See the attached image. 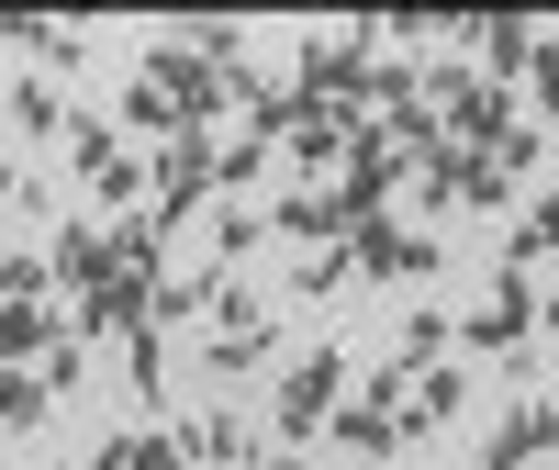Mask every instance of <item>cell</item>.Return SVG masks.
<instances>
[{
	"label": "cell",
	"mask_w": 559,
	"mask_h": 470,
	"mask_svg": "<svg viewBox=\"0 0 559 470\" xmlns=\"http://www.w3.org/2000/svg\"><path fill=\"white\" fill-rule=\"evenodd\" d=\"M213 179H224L213 124H179V134H168V157H157V202H146V224H157V235H179V213H191Z\"/></svg>",
	"instance_id": "cell-1"
},
{
	"label": "cell",
	"mask_w": 559,
	"mask_h": 470,
	"mask_svg": "<svg viewBox=\"0 0 559 470\" xmlns=\"http://www.w3.org/2000/svg\"><path fill=\"white\" fill-rule=\"evenodd\" d=\"M336 403H347V348L292 359V381H280V448H302L313 426H336Z\"/></svg>",
	"instance_id": "cell-2"
},
{
	"label": "cell",
	"mask_w": 559,
	"mask_h": 470,
	"mask_svg": "<svg viewBox=\"0 0 559 470\" xmlns=\"http://www.w3.org/2000/svg\"><path fill=\"white\" fill-rule=\"evenodd\" d=\"M347 269H369V280H437V269H448V247L381 213V224H358V235H347Z\"/></svg>",
	"instance_id": "cell-3"
},
{
	"label": "cell",
	"mask_w": 559,
	"mask_h": 470,
	"mask_svg": "<svg viewBox=\"0 0 559 470\" xmlns=\"http://www.w3.org/2000/svg\"><path fill=\"white\" fill-rule=\"evenodd\" d=\"M426 202H448V213H459V202H471V213H503V202H515V179H503L492 157H471V146H437V157H426Z\"/></svg>",
	"instance_id": "cell-4"
},
{
	"label": "cell",
	"mask_w": 559,
	"mask_h": 470,
	"mask_svg": "<svg viewBox=\"0 0 559 470\" xmlns=\"http://www.w3.org/2000/svg\"><path fill=\"white\" fill-rule=\"evenodd\" d=\"M537 459H559V392H526L481 448V470H537Z\"/></svg>",
	"instance_id": "cell-5"
},
{
	"label": "cell",
	"mask_w": 559,
	"mask_h": 470,
	"mask_svg": "<svg viewBox=\"0 0 559 470\" xmlns=\"http://www.w3.org/2000/svg\"><path fill=\"white\" fill-rule=\"evenodd\" d=\"M526 325H537V292H526V269L503 258V269H492V303L459 314V337H471V348H526Z\"/></svg>",
	"instance_id": "cell-6"
},
{
	"label": "cell",
	"mask_w": 559,
	"mask_h": 470,
	"mask_svg": "<svg viewBox=\"0 0 559 470\" xmlns=\"http://www.w3.org/2000/svg\"><path fill=\"white\" fill-rule=\"evenodd\" d=\"M157 292H168L157 269H112L102 292H79V337H102V325H123V337H134V325H157Z\"/></svg>",
	"instance_id": "cell-7"
},
{
	"label": "cell",
	"mask_w": 559,
	"mask_h": 470,
	"mask_svg": "<svg viewBox=\"0 0 559 470\" xmlns=\"http://www.w3.org/2000/svg\"><path fill=\"white\" fill-rule=\"evenodd\" d=\"M68 146H79V168H90V191H102V202H157L146 179H134V157H123V134H112V124H90V113H79Z\"/></svg>",
	"instance_id": "cell-8"
},
{
	"label": "cell",
	"mask_w": 559,
	"mask_h": 470,
	"mask_svg": "<svg viewBox=\"0 0 559 470\" xmlns=\"http://www.w3.org/2000/svg\"><path fill=\"white\" fill-rule=\"evenodd\" d=\"M537 68V23L526 12H481V79L503 90V79H526Z\"/></svg>",
	"instance_id": "cell-9"
},
{
	"label": "cell",
	"mask_w": 559,
	"mask_h": 470,
	"mask_svg": "<svg viewBox=\"0 0 559 470\" xmlns=\"http://www.w3.org/2000/svg\"><path fill=\"white\" fill-rule=\"evenodd\" d=\"M336 448H347V459H392V448H403V414L369 403V392H347V403H336Z\"/></svg>",
	"instance_id": "cell-10"
},
{
	"label": "cell",
	"mask_w": 559,
	"mask_h": 470,
	"mask_svg": "<svg viewBox=\"0 0 559 470\" xmlns=\"http://www.w3.org/2000/svg\"><path fill=\"white\" fill-rule=\"evenodd\" d=\"M179 437H191V459H213V470H258V459H269V448L236 426V414H191Z\"/></svg>",
	"instance_id": "cell-11"
},
{
	"label": "cell",
	"mask_w": 559,
	"mask_h": 470,
	"mask_svg": "<svg viewBox=\"0 0 559 470\" xmlns=\"http://www.w3.org/2000/svg\"><path fill=\"white\" fill-rule=\"evenodd\" d=\"M57 280H68V292H102V280H112V235L68 224V235H57Z\"/></svg>",
	"instance_id": "cell-12"
},
{
	"label": "cell",
	"mask_w": 559,
	"mask_h": 470,
	"mask_svg": "<svg viewBox=\"0 0 559 470\" xmlns=\"http://www.w3.org/2000/svg\"><path fill=\"white\" fill-rule=\"evenodd\" d=\"M459 392H471V381H459V369H414V403H403V437H426V426H448V414H459Z\"/></svg>",
	"instance_id": "cell-13"
},
{
	"label": "cell",
	"mask_w": 559,
	"mask_h": 470,
	"mask_svg": "<svg viewBox=\"0 0 559 470\" xmlns=\"http://www.w3.org/2000/svg\"><path fill=\"white\" fill-rule=\"evenodd\" d=\"M45 348H57V314H45V303H0V359H45Z\"/></svg>",
	"instance_id": "cell-14"
},
{
	"label": "cell",
	"mask_w": 559,
	"mask_h": 470,
	"mask_svg": "<svg viewBox=\"0 0 559 470\" xmlns=\"http://www.w3.org/2000/svg\"><path fill=\"white\" fill-rule=\"evenodd\" d=\"M12 124H23V134H79V113H68L45 79H12Z\"/></svg>",
	"instance_id": "cell-15"
},
{
	"label": "cell",
	"mask_w": 559,
	"mask_h": 470,
	"mask_svg": "<svg viewBox=\"0 0 559 470\" xmlns=\"http://www.w3.org/2000/svg\"><path fill=\"white\" fill-rule=\"evenodd\" d=\"M45 403H57V369H34V381L12 369V381H0V414H12V437H23V426H45Z\"/></svg>",
	"instance_id": "cell-16"
},
{
	"label": "cell",
	"mask_w": 559,
	"mask_h": 470,
	"mask_svg": "<svg viewBox=\"0 0 559 470\" xmlns=\"http://www.w3.org/2000/svg\"><path fill=\"white\" fill-rule=\"evenodd\" d=\"M324 292H347V247H313L292 269V303H324Z\"/></svg>",
	"instance_id": "cell-17"
},
{
	"label": "cell",
	"mask_w": 559,
	"mask_h": 470,
	"mask_svg": "<svg viewBox=\"0 0 559 470\" xmlns=\"http://www.w3.org/2000/svg\"><path fill=\"white\" fill-rule=\"evenodd\" d=\"M12 57H45V68H68V57H79V34H68V23H12Z\"/></svg>",
	"instance_id": "cell-18"
},
{
	"label": "cell",
	"mask_w": 559,
	"mask_h": 470,
	"mask_svg": "<svg viewBox=\"0 0 559 470\" xmlns=\"http://www.w3.org/2000/svg\"><path fill=\"white\" fill-rule=\"evenodd\" d=\"M548 247H559V202H537V213L515 224V269H526V258H548Z\"/></svg>",
	"instance_id": "cell-19"
},
{
	"label": "cell",
	"mask_w": 559,
	"mask_h": 470,
	"mask_svg": "<svg viewBox=\"0 0 559 470\" xmlns=\"http://www.w3.org/2000/svg\"><path fill=\"white\" fill-rule=\"evenodd\" d=\"M526 79H537V113H559V34H537V68Z\"/></svg>",
	"instance_id": "cell-20"
},
{
	"label": "cell",
	"mask_w": 559,
	"mask_h": 470,
	"mask_svg": "<svg viewBox=\"0 0 559 470\" xmlns=\"http://www.w3.org/2000/svg\"><path fill=\"white\" fill-rule=\"evenodd\" d=\"M258 470H292V448H269V459H258Z\"/></svg>",
	"instance_id": "cell-21"
}]
</instances>
